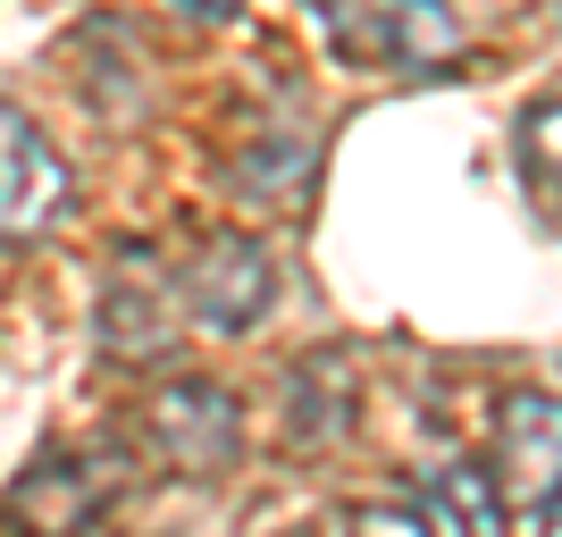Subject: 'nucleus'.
I'll use <instances>...</instances> for the list:
<instances>
[{"label":"nucleus","mask_w":562,"mask_h":537,"mask_svg":"<svg viewBox=\"0 0 562 537\" xmlns=\"http://www.w3.org/2000/svg\"><path fill=\"white\" fill-rule=\"evenodd\" d=\"M168 345H177V336H168V294L151 278H117L110 294H101V353H117V361H160Z\"/></svg>","instance_id":"9d476101"},{"label":"nucleus","mask_w":562,"mask_h":537,"mask_svg":"<svg viewBox=\"0 0 562 537\" xmlns=\"http://www.w3.org/2000/svg\"><path fill=\"white\" fill-rule=\"evenodd\" d=\"M126 488V454L117 445H59L9 488V521L25 537H85Z\"/></svg>","instance_id":"f257e3e1"},{"label":"nucleus","mask_w":562,"mask_h":537,"mask_svg":"<svg viewBox=\"0 0 562 537\" xmlns=\"http://www.w3.org/2000/svg\"><path fill=\"white\" fill-rule=\"evenodd\" d=\"M235 193H252L260 211H303L311 202V177H319V135H294V126H278V135H252L244 152H235Z\"/></svg>","instance_id":"423d86ee"},{"label":"nucleus","mask_w":562,"mask_h":537,"mask_svg":"<svg viewBox=\"0 0 562 537\" xmlns=\"http://www.w3.org/2000/svg\"><path fill=\"white\" fill-rule=\"evenodd\" d=\"M520 168H529V186L562 193V101H538L520 118Z\"/></svg>","instance_id":"9b49d317"},{"label":"nucleus","mask_w":562,"mask_h":537,"mask_svg":"<svg viewBox=\"0 0 562 537\" xmlns=\"http://www.w3.org/2000/svg\"><path fill=\"white\" fill-rule=\"evenodd\" d=\"M495 479H504V495H520V504H538L546 488L562 479V395H504V412H495Z\"/></svg>","instance_id":"39448f33"},{"label":"nucleus","mask_w":562,"mask_h":537,"mask_svg":"<svg viewBox=\"0 0 562 537\" xmlns=\"http://www.w3.org/2000/svg\"><path fill=\"white\" fill-rule=\"evenodd\" d=\"M177 9H186V18H235L244 0H177Z\"/></svg>","instance_id":"4468645a"},{"label":"nucleus","mask_w":562,"mask_h":537,"mask_svg":"<svg viewBox=\"0 0 562 537\" xmlns=\"http://www.w3.org/2000/svg\"><path fill=\"white\" fill-rule=\"evenodd\" d=\"M428 504H437V529H453V537H513V495L470 454L428 470Z\"/></svg>","instance_id":"6e6552de"},{"label":"nucleus","mask_w":562,"mask_h":537,"mask_svg":"<svg viewBox=\"0 0 562 537\" xmlns=\"http://www.w3.org/2000/svg\"><path fill=\"white\" fill-rule=\"evenodd\" d=\"M538 537H562V479L538 495Z\"/></svg>","instance_id":"ddd939ff"},{"label":"nucleus","mask_w":562,"mask_h":537,"mask_svg":"<svg viewBox=\"0 0 562 537\" xmlns=\"http://www.w3.org/2000/svg\"><path fill=\"white\" fill-rule=\"evenodd\" d=\"M361 9H370V43L412 76L446 68L453 51H462V25H453L446 0H361Z\"/></svg>","instance_id":"0eeeda50"},{"label":"nucleus","mask_w":562,"mask_h":537,"mask_svg":"<svg viewBox=\"0 0 562 537\" xmlns=\"http://www.w3.org/2000/svg\"><path fill=\"white\" fill-rule=\"evenodd\" d=\"M143 445H151V462L186 470V479H218L244 454V403L218 378H168L143 403Z\"/></svg>","instance_id":"f03ea898"},{"label":"nucleus","mask_w":562,"mask_h":537,"mask_svg":"<svg viewBox=\"0 0 562 537\" xmlns=\"http://www.w3.org/2000/svg\"><path fill=\"white\" fill-rule=\"evenodd\" d=\"M345 537H437V521L412 513V504H352Z\"/></svg>","instance_id":"f8f14e48"},{"label":"nucleus","mask_w":562,"mask_h":537,"mask_svg":"<svg viewBox=\"0 0 562 537\" xmlns=\"http://www.w3.org/2000/svg\"><path fill=\"white\" fill-rule=\"evenodd\" d=\"M285 428L303 445H328V437H345V421H352V361L345 353H311L303 370L285 378Z\"/></svg>","instance_id":"1a4fd4ad"},{"label":"nucleus","mask_w":562,"mask_h":537,"mask_svg":"<svg viewBox=\"0 0 562 537\" xmlns=\"http://www.w3.org/2000/svg\"><path fill=\"white\" fill-rule=\"evenodd\" d=\"M59 211H68V160H59V143L18 101H0V244H34Z\"/></svg>","instance_id":"20e7f679"},{"label":"nucleus","mask_w":562,"mask_h":537,"mask_svg":"<svg viewBox=\"0 0 562 537\" xmlns=\"http://www.w3.org/2000/svg\"><path fill=\"white\" fill-rule=\"evenodd\" d=\"M269 303H278V269H269V244L260 235H202L186 260V311L211 336H244V327L269 320Z\"/></svg>","instance_id":"7ed1b4c3"}]
</instances>
